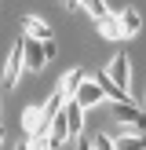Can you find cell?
<instances>
[{"label": "cell", "instance_id": "6da1fadb", "mask_svg": "<svg viewBox=\"0 0 146 150\" xmlns=\"http://www.w3.org/2000/svg\"><path fill=\"white\" fill-rule=\"evenodd\" d=\"M110 110H113V121L121 125L124 132H142V128H146V110L135 106L131 99H128V103H113Z\"/></svg>", "mask_w": 146, "mask_h": 150}, {"label": "cell", "instance_id": "7a4b0ae2", "mask_svg": "<svg viewBox=\"0 0 146 150\" xmlns=\"http://www.w3.org/2000/svg\"><path fill=\"white\" fill-rule=\"evenodd\" d=\"M106 77L113 81L121 92H131V66H128V55H124V51L113 55V62L106 66Z\"/></svg>", "mask_w": 146, "mask_h": 150}, {"label": "cell", "instance_id": "3957f363", "mask_svg": "<svg viewBox=\"0 0 146 150\" xmlns=\"http://www.w3.org/2000/svg\"><path fill=\"white\" fill-rule=\"evenodd\" d=\"M22 62H26L29 73H40L44 62H48V55H44V40H29V37H22Z\"/></svg>", "mask_w": 146, "mask_h": 150}, {"label": "cell", "instance_id": "277c9868", "mask_svg": "<svg viewBox=\"0 0 146 150\" xmlns=\"http://www.w3.org/2000/svg\"><path fill=\"white\" fill-rule=\"evenodd\" d=\"M62 117H66V128H69V139H80V132H84V106L77 99H66Z\"/></svg>", "mask_w": 146, "mask_h": 150}, {"label": "cell", "instance_id": "5b68a950", "mask_svg": "<svg viewBox=\"0 0 146 150\" xmlns=\"http://www.w3.org/2000/svg\"><path fill=\"white\" fill-rule=\"evenodd\" d=\"M22 70H26V62H22V40L11 48V55H7V66H4V88H15L22 81Z\"/></svg>", "mask_w": 146, "mask_h": 150}, {"label": "cell", "instance_id": "8992f818", "mask_svg": "<svg viewBox=\"0 0 146 150\" xmlns=\"http://www.w3.org/2000/svg\"><path fill=\"white\" fill-rule=\"evenodd\" d=\"M22 128H26V136H40V132H48V117H44V106H40V103L26 106V114H22Z\"/></svg>", "mask_w": 146, "mask_h": 150}, {"label": "cell", "instance_id": "52a82bcc", "mask_svg": "<svg viewBox=\"0 0 146 150\" xmlns=\"http://www.w3.org/2000/svg\"><path fill=\"white\" fill-rule=\"evenodd\" d=\"M22 37H29V40H55L51 37V26L44 18H36V15H26L22 18Z\"/></svg>", "mask_w": 146, "mask_h": 150}, {"label": "cell", "instance_id": "ba28073f", "mask_svg": "<svg viewBox=\"0 0 146 150\" xmlns=\"http://www.w3.org/2000/svg\"><path fill=\"white\" fill-rule=\"evenodd\" d=\"M73 99H77L80 103V106H84V110H91V106H99V103H102V88L99 84H95V81H80V88H77V95H73Z\"/></svg>", "mask_w": 146, "mask_h": 150}, {"label": "cell", "instance_id": "9c48e42d", "mask_svg": "<svg viewBox=\"0 0 146 150\" xmlns=\"http://www.w3.org/2000/svg\"><path fill=\"white\" fill-rule=\"evenodd\" d=\"M88 73L80 70V66H73V70H66L62 73V81H58V92L66 95V99H73V95H77V88H80V81H84Z\"/></svg>", "mask_w": 146, "mask_h": 150}, {"label": "cell", "instance_id": "30bf717a", "mask_svg": "<svg viewBox=\"0 0 146 150\" xmlns=\"http://www.w3.org/2000/svg\"><path fill=\"white\" fill-rule=\"evenodd\" d=\"M117 22H121V37H135L139 29H142V15H139L135 7H124V11L117 15Z\"/></svg>", "mask_w": 146, "mask_h": 150}, {"label": "cell", "instance_id": "8fae6325", "mask_svg": "<svg viewBox=\"0 0 146 150\" xmlns=\"http://www.w3.org/2000/svg\"><path fill=\"white\" fill-rule=\"evenodd\" d=\"M95 84L102 88V99H110V103H128V99H131V92H121V88H117L106 73H99V77H95Z\"/></svg>", "mask_w": 146, "mask_h": 150}, {"label": "cell", "instance_id": "7c38bea8", "mask_svg": "<svg viewBox=\"0 0 146 150\" xmlns=\"http://www.w3.org/2000/svg\"><path fill=\"white\" fill-rule=\"evenodd\" d=\"M48 136H51V143H55V146L69 143V128H66V117H62V110H58V114L48 121Z\"/></svg>", "mask_w": 146, "mask_h": 150}, {"label": "cell", "instance_id": "4fadbf2b", "mask_svg": "<svg viewBox=\"0 0 146 150\" xmlns=\"http://www.w3.org/2000/svg\"><path fill=\"white\" fill-rule=\"evenodd\" d=\"M113 150H146V136L142 132H124L113 139Z\"/></svg>", "mask_w": 146, "mask_h": 150}, {"label": "cell", "instance_id": "5bb4252c", "mask_svg": "<svg viewBox=\"0 0 146 150\" xmlns=\"http://www.w3.org/2000/svg\"><path fill=\"white\" fill-rule=\"evenodd\" d=\"M95 29H99L102 40H121V22H117V15H106V18L95 22Z\"/></svg>", "mask_w": 146, "mask_h": 150}, {"label": "cell", "instance_id": "9a60e30c", "mask_svg": "<svg viewBox=\"0 0 146 150\" xmlns=\"http://www.w3.org/2000/svg\"><path fill=\"white\" fill-rule=\"evenodd\" d=\"M80 7H84V11L91 15L95 22H99V18H106V15H110V7H106V0H80Z\"/></svg>", "mask_w": 146, "mask_h": 150}, {"label": "cell", "instance_id": "2e32d148", "mask_svg": "<svg viewBox=\"0 0 146 150\" xmlns=\"http://www.w3.org/2000/svg\"><path fill=\"white\" fill-rule=\"evenodd\" d=\"M62 103H66V95H62V92H58V88H55V92L48 95V103H44V117H48V121H51V117H55L58 110H62Z\"/></svg>", "mask_w": 146, "mask_h": 150}, {"label": "cell", "instance_id": "e0dca14e", "mask_svg": "<svg viewBox=\"0 0 146 150\" xmlns=\"http://www.w3.org/2000/svg\"><path fill=\"white\" fill-rule=\"evenodd\" d=\"M29 146H33V150H55V143H51L48 132H40V136H29Z\"/></svg>", "mask_w": 146, "mask_h": 150}, {"label": "cell", "instance_id": "ac0fdd59", "mask_svg": "<svg viewBox=\"0 0 146 150\" xmlns=\"http://www.w3.org/2000/svg\"><path fill=\"white\" fill-rule=\"evenodd\" d=\"M44 55H48V62H51V59L58 55V48H55V40H44Z\"/></svg>", "mask_w": 146, "mask_h": 150}, {"label": "cell", "instance_id": "d6986e66", "mask_svg": "<svg viewBox=\"0 0 146 150\" xmlns=\"http://www.w3.org/2000/svg\"><path fill=\"white\" fill-rule=\"evenodd\" d=\"M73 143H77V150H91V143H88V139H73Z\"/></svg>", "mask_w": 146, "mask_h": 150}, {"label": "cell", "instance_id": "ffe728a7", "mask_svg": "<svg viewBox=\"0 0 146 150\" xmlns=\"http://www.w3.org/2000/svg\"><path fill=\"white\" fill-rule=\"evenodd\" d=\"M15 150H33V146H29V136L22 139V143H15Z\"/></svg>", "mask_w": 146, "mask_h": 150}, {"label": "cell", "instance_id": "44dd1931", "mask_svg": "<svg viewBox=\"0 0 146 150\" xmlns=\"http://www.w3.org/2000/svg\"><path fill=\"white\" fill-rule=\"evenodd\" d=\"M62 4L69 7V11H77V7H80V0H62Z\"/></svg>", "mask_w": 146, "mask_h": 150}, {"label": "cell", "instance_id": "7402d4cb", "mask_svg": "<svg viewBox=\"0 0 146 150\" xmlns=\"http://www.w3.org/2000/svg\"><path fill=\"white\" fill-rule=\"evenodd\" d=\"M4 136H7V132H4V125H0V146H4Z\"/></svg>", "mask_w": 146, "mask_h": 150}, {"label": "cell", "instance_id": "603a6c76", "mask_svg": "<svg viewBox=\"0 0 146 150\" xmlns=\"http://www.w3.org/2000/svg\"><path fill=\"white\" fill-rule=\"evenodd\" d=\"M142 110H146V103H142Z\"/></svg>", "mask_w": 146, "mask_h": 150}]
</instances>
